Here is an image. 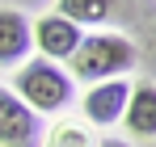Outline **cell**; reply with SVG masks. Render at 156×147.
Masks as SVG:
<instances>
[{
	"label": "cell",
	"mask_w": 156,
	"mask_h": 147,
	"mask_svg": "<svg viewBox=\"0 0 156 147\" xmlns=\"http://www.w3.org/2000/svg\"><path fill=\"white\" fill-rule=\"evenodd\" d=\"M34 46V21L17 9H0V67H17Z\"/></svg>",
	"instance_id": "obj_6"
},
{
	"label": "cell",
	"mask_w": 156,
	"mask_h": 147,
	"mask_svg": "<svg viewBox=\"0 0 156 147\" xmlns=\"http://www.w3.org/2000/svg\"><path fill=\"white\" fill-rule=\"evenodd\" d=\"M55 13L68 17V21H76V25H97V21L110 17V0H59Z\"/></svg>",
	"instance_id": "obj_8"
},
{
	"label": "cell",
	"mask_w": 156,
	"mask_h": 147,
	"mask_svg": "<svg viewBox=\"0 0 156 147\" xmlns=\"http://www.w3.org/2000/svg\"><path fill=\"white\" fill-rule=\"evenodd\" d=\"M13 93L26 101L38 118L63 114V109L72 105V97H76L72 76L63 72L59 63H51V59H30V63H21V72L13 76Z\"/></svg>",
	"instance_id": "obj_1"
},
{
	"label": "cell",
	"mask_w": 156,
	"mask_h": 147,
	"mask_svg": "<svg viewBox=\"0 0 156 147\" xmlns=\"http://www.w3.org/2000/svg\"><path fill=\"white\" fill-rule=\"evenodd\" d=\"M122 122L135 139H156V84H131V101H127V114Z\"/></svg>",
	"instance_id": "obj_7"
},
{
	"label": "cell",
	"mask_w": 156,
	"mask_h": 147,
	"mask_svg": "<svg viewBox=\"0 0 156 147\" xmlns=\"http://www.w3.org/2000/svg\"><path fill=\"white\" fill-rule=\"evenodd\" d=\"M68 63H72V76L76 80H89V84L122 80L135 67V42L122 38V34H89Z\"/></svg>",
	"instance_id": "obj_2"
},
{
	"label": "cell",
	"mask_w": 156,
	"mask_h": 147,
	"mask_svg": "<svg viewBox=\"0 0 156 147\" xmlns=\"http://www.w3.org/2000/svg\"><path fill=\"white\" fill-rule=\"evenodd\" d=\"M97 147H131L127 139H105V143H97Z\"/></svg>",
	"instance_id": "obj_10"
},
{
	"label": "cell",
	"mask_w": 156,
	"mask_h": 147,
	"mask_svg": "<svg viewBox=\"0 0 156 147\" xmlns=\"http://www.w3.org/2000/svg\"><path fill=\"white\" fill-rule=\"evenodd\" d=\"M127 101H131V84L127 80H101V84H93L84 93L80 105H84V118L93 126H114V122H122Z\"/></svg>",
	"instance_id": "obj_5"
},
{
	"label": "cell",
	"mask_w": 156,
	"mask_h": 147,
	"mask_svg": "<svg viewBox=\"0 0 156 147\" xmlns=\"http://www.w3.org/2000/svg\"><path fill=\"white\" fill-rule=\"evenodd\" d=\"M42 147H89V130L84 126H76V122H59L42 139Z\"/></svg>",
	"instance_id": "obj_9"
},
{
	"label": "cell",
	"mask_w": 156,
	"mask_h": 147,
	"mask_svg": "<svg viewBox=\"0 0 156 147\" xmlns=\"http://www.w3.org/2000/svg\"><path fill=\"white\" fill-rule=\"evenodd\" d=\"M80 42H84L80 25L68 21V17H59V13H47V17L34 21V46L42 50L51 63H55V59H72Z\"/></svg>",
	"instance_id": "obj_4"
},
{
	"label": "cell",
	"mask_w": 156,
	"mask_h": 147,
	"mask_svg": "<svg viewBox=\"0 0 156 147\" xmlns=\"http://www.w3.org/2000/svg\"><path fill=\"white\" fill-rule=\"evenodd\" d=\"M0 147H42V118L0 84Z\"/></svg>",
	"instance_id": "obj_3"
}]
</instances>
